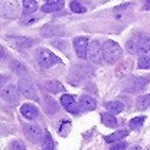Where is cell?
<instances>
[{
  "label": "cell",
  "instance_id": "6da1fadb",
  "mask_svg": "<svg viewBox=\"0 0 150 150\" xmlns=\"http://www.w3.org/2000/svg\"><path fill=\"white\" fill-rule=\"evenodd\" d=\"M103 55H104V59L110 64H114L120 59L121 56V48L117 42L114 40H105L103 43Z\"/></svg>",
  "mask_w": 150,
  "mask_h": 150
},
{
  "label": "cell",
  "instance_id": "7a4b0ae2",
  "mask_svg": "<svg viewBox=\"0 0 150 150\" xmlns=\"http://www.w3.org/2000/svg\"><path fill=\"white\" fill-rule=\"evenodd\" d=\"M35 56H36L38 64L42 68H51V67H54V65L61 62V59L58 56L54 55L51 51H48L45 48H39L36 51V54H35Z\"/></svg>",
  "mask_w": 150,
  "mask_h": 150
},
{
  "label": "cell",
  "instance_id": "3957f363",
  "mask_svg": "<svg viewBox=\"0 0 150 150\" xmlns=\"http://www.w3.org/2000/svg\"><path fill=\"white\" fill-rule=\"evenodd\" d=\"M149 81L150 79L146 78V76H133V78H130L126 82L124 91L126 93H139V91H143L147 87Z\"/></svg>",
  "mask_w": 150,
  "mask_h": 150
},
{
  "label": "cell",
  "instance_id": "277c9868",
  "mask_svg": "<svg viewBox=\"0 0 150 150\" xmlns=\"http://www.w3.org/2000/svg\"><path fill=\"white\" fill-rule=\"evenodd\" d=\"M87 56L90 58V61H93L94 64H101L104 55H103V45L98 40H91L88 43V51H87Z\"/></svg>",
  "mask_w": 150,
  "mask_h": 150
},
{
  "label": "cell",
  "instance_id": "5b68a950",
  "mask_svg": "<svg viewBox=\"0 0 150 150\" xmlns=\"http://www.w3.org/2000/svg\"><path fill=\"white\" fill-rule=\"evenodd\" d=\"M0 97L6 103L12 104V105H16L19 103V91H18V88L15 85H12V84H7V85H4L0 90Z\"/></svg>",
  "mask_w": 150,
  "mask_h": 150
},
{
  "label": "cell",
  "instance_id": "8992f818",
  "mask_svg": "<svg viewBox=\"0 0 150 150\" xmlns=\"http://www.w3.org/2000/svg\"><path fill=\"white\" fill-rule=\"evenodd\" d=\"M18 88L26 98H30V100H33V101H38V100H39L36 88H35V85H33L30 81H28V79H19Z\"/></svg>",
  "mask_w": 150,
  "mask_h": 150
},
{
  "label": "cell",
  "instance_id": "52a82bcc",
  "mask_svg": "<svg viewBox=\"0 0 150 150\" xmlns=\"http://www.w3.org/2000/svg\"><path fill=\"white\" fill-rule=\"evenodd\" d=\"M19 13L18 1H0V16L1 18H16Z\"/></svg>",
  "mask_w": 150,
  "mask_h": 150
},
{
  "label": "cell",
  "instance_id": "ba28073f",
  "mask_svg": "<svg viewBox=\"0 0 150 150\" xmlns=\"http://www.w3.org/2000/svg\"><path fill=\"white\" fill-rule=\"evenodd\" d=\"M23 130H25V134L26 137L32 142V143H38L40 139H42V129L40 126L38 124H25L23 126Z\"/></svg>",
  "mask_w": 150,
  "mask_h": 150
},
{
  "label": "cell",
  "instance_id": "9c48e42d",
  "mask_svg": "<svg viewBox=\"0 0 150 150\" xmlns=\"http://www.w3.org/2000/svg\"><path fill=\"white\" fill-rule=\"evenodd\" d=\"M88 39L85 36H78L74 39V49L75 54L79 56L81 59H84L87 56V51H88Z\"/></svg>",
  "mask_w": 150,
  "mask_h": 150
},
{
  "label": "cell",
  "instance_id": "30bf717a",
  "mask_svg": "<svg viewBox=\"0 0 150 150\" xmlns=\"http://www.w3.org/2000/svg\"><path fill=\"white\" fill-rule=\"evenodd\" d=\"M20 112H22V115L25 117V118H28V120H35L38 115H39V110L36 108V105H33V104H23L22 107H20Z\"/></svg>",
  "mask_w": 150,
  "mask_h": 150
},
{
  "label": "cell",
  "instance_id": "8fae6325",
  "mask_svg": "<svg viewBox=\"0 0 150 150\" xmlns=\"http://www.w3.org/2000/svg\"><path fill=\"white\" fill-rule=\"evenodd\" d=\"M137 54L143 56L150 54V36H142L137 39Z\"/></svg>",
  "mask_w": 150,
  "mask_h": 150
},
{
  "label": "cell",
  "instance_id": "7c38bea8",
  "mask_svg": "<svg viewBox=\"0 0 150 150\" xmlns=\"http://www.w3.org/2000/svg\"><path fill=\"white\" fill-rule=\"evenodd\" d=\"M10 71H13L16 75L19 76H28L29 75V69H28V67L23 64V62H20V61H12L10 62Z\"/></svg>",
  "mask_w": 150,
  "mask_h": 150
},
{
  "label": "cell",
  "instance_id": "4fadbf2b",
  "mask_svg": "<svg viewBox=\"0 0 150 150\" xmlns=\"http://www.w3.org/2000/svg\"><path fill=\"white\" fill-rule=\"evenodd\" d=\"M43 88L49 94H58V93H64L65 91V87L61 82H58V81H46L43 84Z\"/></svg>",
  "mask_w": 150,
  "mask_h": 150
},
{
  "label": "cell",
  "instance_id": "5bb4252c",
  "mask_svg": "<svg viewBox=\"0 0 150 150\" xmlns=\"http://www.w3.org/2000/svg\"><path fill=\"white\" fill-rule=\"evenodd\" d=\"M79 105L82 110H88V111H93L97 108V101L94 100L93 97L90 95H82L81 100H79Z\"/></svg>",
  "mask_w": 150,
  "mask_h": 150
},
{
  "label": "cell",
  "instance_id": "9a60e30c",
  "mask_svg": "<svg viewBox=\"0 0 150 150\" xmlns=\"http://www.w3.org/2000/svg\"><path fill=\"white\" fill-rule=\"evenodd\" d=\"M64 1L62 0H56V1H46L43 6H42V12L45 13H54L56 10H61L64 7Z\"/></svg>",
  "mask_w": 150,
  "mask_h": 150
},
{
  "label": "cell",
  "instance_id": "2e32d148",
  "mask_svg": "<svg viewBox=\"0 0 150 150\" xmlns=\"http://www.w3.org/2000/svg\"><path fill=\"white\" fill-rule=\"evenodd\" d=\"M43 104H45V110H46V112H49V114H54V112H56L59 110L58 103H56L51 95H45V97H43Z\"/></svg>",
  "mask_w": 150,
  "mask_h": 150
},
{
  "label": "cell",
  "instance_id": "e0dca14e",
  "mask_svg": "<svg viewBox=\"0 0 150 150\" xmlns=\"http://www.w3.org/2000/svg\"><path fill=\"white\" fill-rule=\"evenodd\" d=\"M42 35L45 38H51V36H59L62 33V29L58 26H52V25H46L45 28H42Z\"/></svg>",
  "mask_w": 150,
  "mask_h": 150
},
{
  "label": "cell",
  "instance_id": "ac0fdd59",
  "mask_svg": "<svg viewBox=\"0 0 150 150\" xmlns=\"http://www.w3.org/2000/svg\"><path fill=\"white\" fill-rule=\"evenodd\" d=\"M129 134V131L127 130H120V131H115V133H112L110 136H105L104 137V140L107 142V143H117V142H121L126 136Z\"/></svg>",
  "mask_w": 150,
  "mask_h": 150
},
{
  "label": "cell",
  "instance_id": "d6986e66",
  "mask_svg": "<svg viewBox=\"0 0 150 150\" xmlns=\"http://www.w3.org/2000/svg\"><path fill=\"white\" fill-rule=\"evenodd\" d=\"M105 108L108 110L110 114L114 115V114H118L124 110V104L121 101H108V103H105Z\"/></svg>",
  "mask_w": 150,
  "mask_h": 150
},
{
  "label": "cell",
  "instance_id": "ffe728a7",
  "mask_svg": "<svg viewBox=\"0 0 150 150\" xmlns=\"http://www.w3.org/2000/svg\"><path fill=\"white\" fill-rule=\"evenodd\" d=\"M100 117H101V121H103L104 126H107L110 129H115L117 127V120H115V117H112V114H110V112H101Z\"/></svg>",
  "mask_w": 150,
  "mask_h": 150
},
{
  "label": "cell",
  "instance_id": "44dd1931",
  "mask_svg": "<svg viewBox=\"0 0 150 150\" xmlns=\"http://www.w3.org/2000/svg\"><path fill=\"white\" fill-rule=\"evenodd\" d=\"M38 9V3L33 0H25L23 1V15L25 16H29L32 13H35Z\"/></svg>",
  "mask_w": 150,
  "mask_h": 150
},
{
  "label": "cell",
  "instance_id": "7402d4cb",
  "mask_svg": "<svg viewBox=\"0 0 150 150\" xmlns=\"http://www.w3.org/2000/svg\"><path fill=\"white\" fill-rule=\"evenodd\" d=\"M136 104H137V108H139V110L147 108L150 105V94H143V95H140V97L137 98Z\"/></svg>",
  "mask_w": 150,
  "mask_h": 150
},
{
  "label": "cell",
  "instance_id": "603a6c76",
  "mask_svg": "<svg viewBox=\"0 0 150 150\" xmlns=\"http://www.w3.org/2000/svg\"><path fill=\"white\" fill-rule=\"evenodd\" d=\"M12 39L16 42V45L19 48H30L33 45V39H30V38L19 36V38H12Z\"/></svg>",
  "mask_w": 150,
  "mask_h": 150
},
{
  "label": "cell",
  "instance_id": "cb8c5ba5",
  "mask_svg": "<svg viewBox=\"0 0 150 150\" xmlns=\"http://www.w3.org/2000/svg\"><path fill=\"white\" fill-rule=\"evenodd\" d=\"M42 150H54V140L48 131H45V137L42 140Z\"/></svg>",
  "mask_w": 150,
  "mask_h": 150
},
{
  "label": "cell",
  "instance_id": "d4e9b609",
  "mask_svg": "<svg viewBox=\"0 0 150 150\" xmlns=\"http://www.w3.org/2000/svg\"><path fill=\"white\" fill-rule=\"evenodd\" d=\"M143 123H144V117L143 115H139V117L131 118L130 121H129V126H130V129H133V130H139V129H142Z\"/></svg>",
  "mask_w": 150,
  "mask_h": 150
},
{
  "label": "cell",
  "instance_id": "484cf974",
  "mask_svg": "<svg viewBox=\"0 0 150 150\" xmlns=\"http://www.w3.org/2000/svg\"><path fill=\"white\" fill-rule=\"evenodd\" d=\"M75 103V98L72 95H69V94H65V95H62L61 97V104L67 108V107H69V105H72Z\"/></svg>",
  "mask_w": 150,
  "mask_h": 150
},
{
  "label": "cell",
  "instance_id": "4316f807",
  "mask_svg": "<svg viewBox=\"0 0 150 150\" xmlns=\"http://www.w3.org/2000/svg\"><path fill=\"white\" fill-rule=\"evenodd\" d=\"M137 67L140 68V69H149L150 68V56H142L140 59H139V62H137Z\"/></svg>",
  "mask_w": 150,
  "mask_h": 150
},
{
  "label": "cell",
  "instance_id": "83f0119b",
  "mask_svg": "<svg viewBox=\"0 0 150 150\" xmlns=\"http://www.w3.org/2000/svg\"><path fill=\"white\" fill-rule=\"evenodd\" d=\"M126 49L129 54H137V39H130L127 43H126Z\"/></svg>",
  "mask_w": 150,
  "mask_h": 150
},
{
  "label": "cell",
  "instance_id": "f1b7e54d",
  "mask_svg": "<svg viewBox=\"0 0 150 150\" xmlns=\"http://www.w3.org/2000/svg\"><path fill=\"white\" fill-rule=\"evenodd\" d=\"M71 130V121L69 120H67V121H62V124H61V127H59V134L64 137V136H67L68 133Z\"/></svg>",
  "mask_w": 150,
  "mask_h": 150
},
{
  "label": "cell",
  "instance_id": "f546056e",
  "mask_svg": "<svg viewBox=\"0 0 150 150\" xmlns=\"http://www.w3.org/2000/svg\"><path fill=\"white\" fill-rule=\"evenodd\" d=\"M69 7H71V10H72L74 13H85V10H87V9H85L81 3H78V1H71Z\"/></svg>",
  "mask_w": 150,
  "mask_h": 150
},
{
  "label": "cell",
  "instance_id": "4dcf8cb0",
  "mask_svg": "<svg viewBox=\"0 0 150 150\" xmlns=\"http://www.w3.org/2000/svg\"><path fill=\"white\" fill-rule=\"evenodd\" d=\"M9 150H26V146H25V143L22 140H15V142L10 143Z\"/></svg>",
  "mask_w": 150,
  "mask_h": 150
},
{
  "label": "cell",
  "instance_id": "1f68e13d",
  "mask_svg": "<svg viewBox=\"0 0 150 150\" xmlns=\"http://www.w3.org/2000/svg\"><path fill=\"white\" fill-rule=\"evenodd\" d=\"M65 110H67V111H69V112H72V114H79V112L82 111V108H81V105H79V104L76 105L75 103H74V104H72V105H69V107H67Z\"/></svg>",
  "mask_w": 150,
  "mask_h": 150
},
{
  "label": "cell",
  "instance_id": "d6a6232c",
  "mask_svg": "<svg viewBox=\"0 0 150 150\" xmlns=\"http://www.w3.org/2000/svg\"><path fill=\"white\" fill-rule=\"evenodd\" d=\"M127 147V143L126 142H117V143H112L111 144V150H124Z\"/></svg>",
  "mask_w": 150,
  "mask_h": 150
},
{
  "label": "cell",
  "instance_id": "836d02e7",
  "mask_svg": "<svg viewBox=\"0 0 150 150\" xmlns=\"http://www.w3.org/2000/svg\"><path fill=\"white\" fill-rule=\"evenodd\" d=\"M52 45L58 46V49H61V51L67 49V40H52Z\"/></svg>",
  "mask_w": 150,
  "mask_h": 150
},
{
  "label": "cell",
  "instance_id": "e575fe53",
  "mask_svg": "<svg viewBox=\"0 0 150 150\" xmlns=\"http://www.w3.org/2000/svg\"><path fill=\"white\" fill-rule=\"evenodd\" d=\"M7 81H9V76L7 75H0V85L4 84V82H7Z\"/></svg>",
  "mask_w": 150,
  "mask_h": 150
},
{
  "label": "cell",
  "instance_id": "d590c367",
  "mask_svg": "<svg viewBox=\"0 0 150 150\" xmlns=\"http://www.w3.org/2000/svg\"><path fill=\"white\" fill-rule=\"evenodd\" d=\"M143 9H144V10H150V1H146V3L143 4Z\"/></svg>",
  "mask_w": 150,
  "mask_h": 150
},
{
  "label": "cell",
  "instance_id": "8d00e7d4",
  "mask_svg": "<svg viewBox=\"0 0 150 150\" xmlns=\"http://www.w3.org/2000/svg\"><path fill=\"white\" fill-rule=\"evenodd\" d=\"M0 58H6V54L3 52V48H0Z\"/></svg>",
  "mask_w": 150,
  "mask_h": 150
},
{
  "label": "cell",
  "instance_id": "74e56055",
  "mask_svg": "<svg viewBox=\"0 0 150 150\" xmlns=\"http://www.w3.org/2000/svg\"><path fill=\"white\" fill-rule=\"evenodd\" d=\"M130 150H143L142 147H139V146H134V147H131Z\"/></svg>",
  "mask_w": 150,
  "mask_h": 150
}]
</instances>
